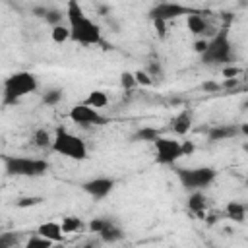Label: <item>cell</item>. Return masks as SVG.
<instances>
[{
	"mask_svg": "<svg viewBox=\"0 0 248 248\" xmlns=\"http://www.w3.org/2000/svg\"><path fill=\"white\" fill-rule=\"evenodd\" d=\"M66 19H68V27H70V35H72L74 43H79L83 46L103 43L99 23H95L91 17H87L83 8L76 0H70L66 4Z\"/></svg>",
	"mask_w": 248,
	"mask_h": 248,
	"instance_id": "6da1fadb",
	"label": "cell"
},
{
	"mask_svg": "<svg viewBox=\"0 0 248 248\" xmlns=\"http://www.w3.org/2000/svg\"><path fill=\"white\" fill-rule=\"evenodd\" d=\"M200 56H202V64L205 66H221V68L232 66L234 50H232V41L229 33V23H225L223 27L215 31V35L207 41L203 54Z\"/></svg>",
	"mask_w": 248,
	"mask_h": 248,
	"instance_id": "7a4b0ae2",
	"label": "cell"
},
{
	"mask_svg": "<svg viewBox=\"0 0 248 248\" xmlns=\"http://www.w3.org/2000/svg\"><path fill=\"white\" fill-rule=\"evenodd\" d=\"M4 170L10 176H23V178H37L48 172L50 165L46 159L39 157H17V155H2Z\"/></svg>",
	"mask_w": 248,
	"mask_h": 248,
	"instance_id": "3957f363",
	"label": "cell"
},
{
	"mask_svg": "<svg viewBox=\"0 0 248 248\" xmlns=\"http://www.w3.org/2000/svg\"><path fill=\"white\" fill-rule=\"evenodd\" d=\"M39 87V81L35 78V74L31 72H16L12 76H8L4 79V95H2V103L8 105H16L19 99L27 97L29 93H35Z\"/></svg>",
	"mask_w": 248,
	"mask_h": 248,
	"instance_id": "277c9868",
	"label": "cell"
},
{
	"mask_svg": "<svg viewBox=\"0 0 248 248\" xmlns=\"http://www.w3.org/2000/svg\"><path fill=\"white\" fill-rule=\"evenodd\" d=\"M50 149H52L54 153L66 157V159H72V161H85V159L89 157L87 143H85L79 136L68 132V130L62 128V126L56 128L54 140H52V147H50Z\"/></svg>",
	"mask_w": 248,
	"mask_h": 248,
	"instance_id": "5b68a950",
	"label": "cell"
},
{
	"mask_svg": "<svg viewBox=\"0 0 248 248\" xmlns=\"http://www.w3.org/2000/svg\"><path fill=\"white\" fill-rule=\"evenodd\" d=\"M180 186L188 192H203L217 178L213 167H176L174 169Z\"/></svg>",
	"mask_w": 248,
	"mask_h": 248,
	"instance_id": "8992f818",
	"label": "cell"
},
{
	"mask_svg": "<svg viewBox=\"0 0 248 248\" xmlns=\"http://www.w3.org/2000/svg\"><path fill=\"white\" fill-rule=\"evenodd\" d=\"M198 12L200 10L190 8V6H184V4H178V2H159V4H155L147 12V16H149L151 21H165V23H169V21L180 17V16H186L188 17L192 14H198Z\"/></svg>",
	"mask_w": 248,
	"mask_h": 248,
	"instance_id": "52a82bcc",
	"label": "cell"
},
{
	"mask_svg": "<svg viewBox=\"0 0 248 248\" xmlns=\"http://www.w3.org/2000/svg\"><path fill=\"white\" fill-rule=\"evenodd\" d=\"M153 145H155V161L159 165H174L180 157H184L182 141H178V140L161 136Z\"/></svg>",
	"mask_w": 248,
	"mask_h": 248,
	"instance_id": "ba28073f",
	"label": "cell"
},
{
	"mask_svg": "<svg viewBox=\"0 0 248 248\" xmlns=\"http://www.w3.org/2000/svg\"><path fill=\"white\" fill-rule=\"evenodd\" d=\"M68 118H70L74 124L83 126V128H87V126H103V124H107V118H105L97 108H91V107H87V105H83V103L72 107L70 112H68Z\"/></svg>",
	"mask_w": 248,
	"mask_h": 248,
	"instance_id": "9c48e42d",
	"label": "cell"
},
{
	"mask_svg": "<svg viewBox=\"0 0 248 248\" xmlns=\"http://www.w3.org/2000/svg\"><path fill=\"white\" fill-rule=\"evenodd\" d=\"M114 188V178L108 176H97V178H89L81 184V190L85 194H89L93 200H103L107 198Z\"/></svg>",
	"mask_w": 248,
	"mask_h": 248,
	"instance_id": "30bf717a",
	"label": "cell"
},
{
	"mask_svg": "<svg viewBox=\"0 0 248 248\" xmlns=\"http://www.w3.org/2000/svg\"><path fill=\"white\" fill-rule=\"evenodd\" d=\"M186 27H188V31L192 33V35H198V37H202V35H215V31H213V27L209 25V21L205 19V16L202 14V12H198V14H192V16H188L186 17Z\"/></svg>",
	"mask_w": 248,
	"mask_h": 248,
	"instance_id": "8fae6325",
	"label": "cell"
},
{
	"mask_svg": "<svg viewBox=\"0 0 248 248\" xmlns=\"http://www.w3.org/2000/svg\"><path fill=\"white\" fill-rule=\"evenodd\" d=\"M236 136H240V126H236V124H219V126L209 128V132H207V140L209 141L232 140Z\"/></svg>",
	"mask_w": 248,
	"mask_h": 248,
	"instance_id": "7c38bea8",
	"label": "cell"
},
{
	"mask_svg": "<svg viewBox=\"0 0 248 248\" xmlns=\"http://www.w3.org/2000/svg\"><path fill=\"white\" fill-rule=\"evenodd\" d=\"M192 128V108H182L172 120H170V130L176 136H186Z\"/></svg>",
	"mask_w": 248,
	"mask_h": 248,
	"instance_id": "4fadbf2b",
	"label": "cell"
},
{
	"mask_svg": "<svg viewBox=\"0 0 248 248\" xmlns=\"http://www.w3.org/2000/svg\"><path fill=\"white\" fill-rule=\"evenodd\" d=\"M37 234H41L43 238H48L50 242H60L64 238V231H62V223H56V221H46V223H41L35 231Z\"/></svg>",
	"mask_w": 248,
	"mask_h": 248,
	"instance_id": "5bb4252c",
	"label": "cell"
},
{
	"mask_svg": "<svg viewBox=\"0 0 248 248\" xmlns=\"http://www.w3.org/2000/svg\"><path fill=\"white\" fill-rule=\"evenodd\" d=\"M186 205H188V209H190L194 215L203 217V215H205V207H207V198H205L203 192H190Z\"/></svg>",
	"mask_w": 248,
	"mask_h": 248,
	"instance_id": "9a60e30c",
	"label": "cell"
},
{
	"mask_svg": "<svg viewBox=\"0 0 248 248\" xmlns=\"http://www.w3.org/2000/svg\"><path fill=\"white\" fill-rule=\"evenodd\" d=\"M161 138V132L153 126H143L140 130H136L130 136V141H143V143H155Z\"/></svg>",
	"mask_w": 248,
	"mask_h": 248,
	"instance_id": "2e32d148",
	"label": "cell"
},
{
	"mask_svg": "<svg viewBox=\"0 0 248 248\" xmlns=\"http://www.w3.org/2000/svg\"><path fill=\"white\" fill-rule=\"evenodd\" d=\"M99 236V240L101 242H105V244H114V242H118V240H122L124 238V231L112 221L101 234H97Z\"/></svg>",
	"mask_w": 248,
	"mask_h": 248,
	"instance_id": "e0dca14e",
	"label": "cell"
},
{
	"mask_svg": "<svg viewBox=\"0 0 248 248\" xmlns=\"http://www.w3.org/2000/svg\"><path fill=\"white\" fill-rule=\"evenodd\" d=\"M225 215L234 223H242L246 217V205L240 202H229L225 207Z\"/></svg>",
	"mask_w": 248,
	"mask_h": 248,
	"instance_id": "ac0fdd59",
	"label": "cell"
},
{
	"mask_svg": "<svg viewBox=\"0 0 248 248\" xmlns=\"http://www.w3.org/2000/svg\"><path fill=\"white\" fill-rule=\"evenodd\" d=\"M83 105H87V107H91V108H103V107H107L108 105V97H107V93L105 91H99V89H95V91H91L87 97H85V101H83Z\"/></svg>",
	"mask_w": 248,
	"mask_h": 248,
	"instance_id": "d6986e66",
	"label": "cell"
},
{
	"mask_svg": "<svg viewBox=\"0 0 248 248\" xmlns=\"http://www.w3.org/2000/svg\"><path fill=\"white\" fill-rule=\"evenodd\" d=\"M52 140H54V136H50V132L46 128H39V130L33 132V143L37 147H43V149L52 147Z\"/></svg>",
	"mask_w": 248,
	"mask_h": 248,
	"instance_id": "ffe728a7",
	"label": "cell"
},
{
	"mask_svg": "<svg viewBox=\"0 0 248 248\" xmlns=\"http://www.w3.org/2000/svg\"><path fill=\"white\" fill-rule=\"evenodd\" d=\"M81 229H83V221L79 217L70 215V217H64L62 219V231H64V234H72V232H78Z\"/></svg>",
	"mask_w": 248,
	"mask_h": 248,
	"instance_id": "44dd1931",
	"label": "cell"
},
{
	"mask_svg": "<svg viewBox=\"0 0 248 248\" xmlns=\"http://www.w3.org/2000/svg\"><path fill=\"white\" fill-rule=\"evenodd\" d=\"M62 97H64V91L58 89V87H52V89H46L43 93V103L48 105V107H54V105H58L62 101Z\"/></svg>",
	"mask_w": 248,
	"mask_h": 248,
	"instance_id": "7402d4cb",
	"label": "cell"
},
{
	"mask_svg": "<svg viewBox=\"0 0 248 248\" xmlns=\"http://www.w3.org/2000/svg\"><path fill=\"white\" fill-rule=\"evenodd\" d=\"M52 244L54 242H50L48 238H43L41 234H31L29 238H27V242L23 244V248H52Z\"/></svg>",
	"mask_w": 248,
	"mask_h": 248,
	"instance_id": "603a6c76",
	"label": "cell"
},
{
	"mask_svg": "<svg viewBox=\"0 0 248 248\" xmlns=\"http://www.w3.org/2000/svg\"><path fill=\"white\" fill-rule=\"evenodd\" d=\"M112 223V219L110 217H95V219H91L89 221V231L91 232H95V234H101L108 225Z\"/></svg>",
	"mask_w": 248,
	"mask_h": 248,
	"instance_id": "cb8c5ba5",
	"label": "cell"
},
{
	"mask_svg": "<svg viewBox=\"0 0 248 248\" xmlns=\"http://www.w3.org/2000/svg\"><path fill=\"white\" fill-rule=\"evenodd\" d=\"M50 37H52V41H54V43H64V41L72 39V35H70V27H68V25H58V27H52Z\"/></svg>",
	"mask_w": 248,
	"mask_h": 248,
	"instance_id": "d4e9b609",
	"label": "cell"
},
{
	"mask_svg": "<svg viewBox=\"0 0 248 248\" xmlns=\"http://www.w3.org/2000/svg\"><path fill=\"white\" fill-rule=\"evenodd\" d=\"M19 232H2L0 234V248H16L19 242Z\"/></svg>",
	"mask_w": 248,
	"mask_h": 248,
	"instance_id": "484cf974",
	"label": "cell"
},
{
	"mask_svg": "<svg viewBox=\"0 0 248 248\" xmlns=\"http://www.w3.org/2000/svg\"><path fill=\"white\" fill-rule=\"evenodd\" d=\"M64 17H66V14L62 16L60 10H56V8H48V12H46V16H45V21L50 23L52 27H58V25H62V19H64Z\"/></svg>",
	"mask_w": 248,
	"mask_h": 248,
	"instance_id": "4316f807",
	"label": "cell"
},
{
	"mask_svg": "<svg viewBox=\"0 0 248 248\" xmlns=\"http://www.w3.org/2000/svg\"><path fill=\"white\" fill-rule=\"evenodd\" d=\"M39 203H43V198L41 196H27V198H19L16 202L17 207H35Z\"/></svg>",
	"mask_w": 248,
	"mask_h": 248,
	"instance_id": "83f0119b",
	"label": "cell"
},
{
	"mask_svg": "<svg viewBox=\"0 0 248 248\" xmlns=\"http://www.w3.org/2000/svg\"><path fill=\"white\" fill-rule=\"evenodd\" d=\"M120 83H122V87H124V89H132V87H136V85H138V81H136L134 72H124V74L120 76Z\"/></svg>",
	"mask_w": 248,
	"mask_h": 248,
	"instance_id": "f1b7e54d",
	"label": "cell"
},
{
	"mask_svg": "<svg viewBox=\"0 0 248 248\" xmlns=\"http://www.w3.org/2000/svg\"><path fill=\"white\" fill-rule=\"evenodd\" d=\"M134 76H136V81H138V85H153V79H151V76L145 72V70H138V72H134Z\"/></svg>",
	"mask_w": 248,
	"mask_h": 248,
	"instance_id": "f546056e",
	"label": "cell"
},
{
	"mask_svg": "<svg viewBox=\"0 0 248 248\" xmlns=\"http://www.w3.org/2000/svg\"><path fill=\"white\" fill-rule=\"evenodd\" d=\"M145 72H147V74L151 76V79L155 81V78H161V64H159V62H153V64L147 66Z\"/></svg>",
	"mask_w": 248,
	"mask_h": 248,
	"instance_id": "4dcf8cb0",
	"label": "cell"
},
{
	"mask_svg": "<svg viewBox=\"0 0 248 248\" xmlns=\"http://www.w3.org/2000/svg\"><path fill=\"white\" fill-rule=\"evenodd\" d=\"M202 89L207 91V93H217V91H221L223 87H221V83H217V81H203V83H202Z\"/></svg>",
	"mask_w": 248,
	"mask_h": 248,
	"instance_id": "1f68e13d",
	"label": "cell"
},
{
	"mask_svg": "<svg viewBox=\"0 0 248 248\" xmlns=\"http://www.w3.org/2000/svg\"><path fill=\"white\" fill-rule=\"evenodd\" d=\"M153 27H155L159 39H165L167 37V23L165 21H153Z\"/></svg>",
	"mask_w": 248,
	"mask_h": 248,
	"instance_id": "d6a6232c",
	"label": "cell"
},
{
	"mask_svg": "<svg viewBox=\"0 0 248 248\" xmlns=\"http://www.w3.org/2000/svg\"><path fill=\"white\" fill-rule=\"evenodd\" d=\"M238 74H240V70H238V68H234V66H227V68H223V76H225V79L236 78Z\"/></svg>",
	"mask_w": 248,
	"mask_h": 248,
	"instance_id": "836d02e7",
	"label": "cell"
},
{
	"mask_svg": "<svg viewBox=\"0 0 248 248\" xmlns=\"http://www.w3.org/2000/svg\"><path fill=\"white\" fill-rule=\"evenodd\" d=\"M182 153H184V155H192V153H194V143H192L190 140L182 141Z\"/></svg>",
	"mask_w": 248,
	"mask_h": 248,
	"instance_id": "e575fe53",
	"label": "cell"
},
{
	"mask_svg": "<svg viewBox=\"0 0 248 248\" xmlns=\"http://www.w3.org/2000/svg\"><path fill=\"white\" fill-rule=\"evenodd\" d=\"M205 46H207V41H196V43H194V50H196L198 54H203Z\"/></svg>",
	"mask_w": 248,
	"mask_h": 248,
	"instance_id": "d590c367",
	"label": "cell"
},
{
	"mask_svg": "<svg viewBox=\"0 0 248 248\" xmlns=\"http://www.w3.org/2000/svg\"><path fill=\"white\" fill-rule=\"evenodd\" d=\"M236 83H238V78H231V79H225V83H221V87L223 89H232V87H236Z\"/></svg>",
	"mask_w": 248,
	"mask_h": 248,
	"instance_id": "8d00e7d4",
	"label": "cell"
},
{
	"mask_svg": "<svg viewBox=\"0 0 248 248\" xmlns=\"http://www.w3.org/2000/svg\"><path fill=\"white\" fill-rule=\"evenodd\" d=\"M99 242H101V240H89V242H85V244H81V246H76V248H97Z\"/></svg>",
	"mask_w": 248,
	"mask_h": 248,
	"instance_id": "74e56055",
	"label": "cell"
},
{
	"mask_svg": "<svg viewBox=\"0 0 248 248\" xmlns=\"http://www.w3.org/2000/svg\"><path fill=\"white\" fill-rule=\"evenodd\" d=\"M240 134L248 138V124H240Z\"/></svg>",
	"mask_w": 248,
	"mask_h": 248,
	"instance_id": "f35d334b",
	"label": "cell"
},
{
	"mask_svg": "<svg viewBox=\"0 0 248 248\" xmlns=\"http://www.w3.org/2000/svg\"><path fill=\"white\" fill-rule=\"evenodd\" d=\"M244 151L248 153V143H244ZM244 184H246V188H248V174H246V180H244Z\"/></svg>",
	"mask_w": 248,
	"mask_h": 248,
	"instance_id": "ab89813d",
	"label": "cell"
},
{
	"mask_svg": "<svg viewBox=\"0 0 248 248\" xmlns=\"http://www.w3.org/2000/svg\"><path fill=\"white\" fill-rule=\"evenodd\" d=\"M244 108H248V99H246V103H244Z\"/></svg>",
	"mask_w": 248,
	"mask_h": 248,
	"instance_id": "60d3db41",
	"label": "cell"
}]
</instances>
